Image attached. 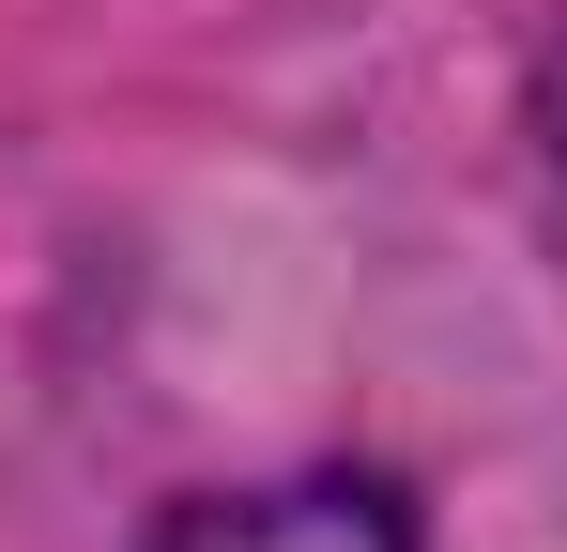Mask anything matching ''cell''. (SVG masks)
<instances>
[{"label": "cell", "mask_w": 567, "mask_h": 552, "mask_svg": "<svg viewBox=\"0 0 567 552\" xmlns=\"http://www.w3.org/2000/svg\"><path fill=\"white\" fill-rule=\"evenodd\" d=\"M154 552H399L369 491H230V507H185Z\"/></svg>", "instance_id": "1"}]
</instances>
